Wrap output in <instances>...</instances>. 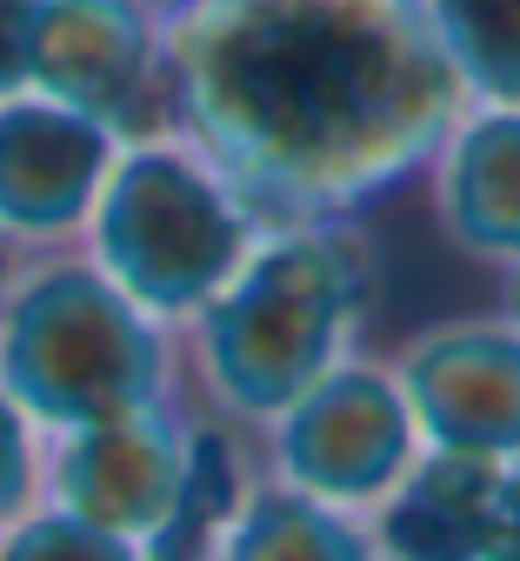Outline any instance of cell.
Returning a JSON list of instances; mask_svg holds the SVG:
<instances>
[{"mask_svg":"<svg viewBox=\"0 0 520 561\" xmlns=\"http://www.w3.org/2000/svg\"><path fill=\"white\" fill-rule=\"evenodd\" d=\"M434 221L474 267H520V107H467L427 161Z\"/></svg>","mask_w":520,"mask_h":561,"instance_id":"cell-10","label":"cell"},{"mask_svg":"<svg viewBox=\"0 0 520 561\" xmlns=\"http://www.w3.org/2000/svg\"><path fill=\"white\" fill-rule=\"evenodd\" d=\"M0 561H147V548L101 535L60 508H34L14 528H0Z\"/></svg>","mask_w":520,"mask_h":561,"instance_id":"cell-14","label":"cell"},{"mask_svg":"<svg viewBox=\"0 0 520 561\" xmlns=\"http://www.w3.org/2000/svg\"><path fill=\"white\" fill-rule=\"evenodd\" d=\"M467 107H520V0H420Z\"/></svg>","mask_w":520,"mask_h":561,"instance_id":"cell-13","label":"cell"},{"mask_svg":"<svg viewBox=\"0 0 520 561\" xmlns=\"http://www.w3.org/2000/svg\"><path fill=\"white\" fill-rule=\"evenodd\" d=\"M213 561H381V548L367 515L314 502L254 468L247 495L234 502L228 528L213 541Z\"/></svg>","mask_w":520,"mask_h":561,"instance_id":"cell-12","label":"cell"},{"mask_svg":"<svg viewBox=\"0 0 520 561\" xmlns=\"http://www.w3.org/2000/svg\"><path fill=\"white\" fill-rule=\"evenodd\" d=\"M500 314H507V328L520 334V267H507V308H500Z\"/></svg>","mask_w":520,"mask_h":561,"instance_id":"cell-18","label":"cell"},{"mask_svg":"<svg viewBox=\"0 0 520 561\" xmlns=\"http://www.w3.org/2000/svg\"><path fill=\"white\" fill-rule=\"evenodd\" d=\"M14 261H21V254H14L8 241H0V280H8V274H14Z\"/></svg>","mask_w":520,"mask_h":561,"instance_id":"cell-19","label":"cell"},{"mask_svg":"<svg viewBox=\"0 0 520 561\" xmlns=\"http://www.w3.org/2000/svg\"><path fill=\"white\" fill-rule=\"evenodd\" d=\"M254 215L167 127L120 140L94 194L81 254L161 328H187L254 248Z\"/></svg>","mask_w":520,"mask_h":561,"instance_id":"cell-4","label":"cell"},{"mask_svg":"<svg viewBox=\"0 0 520 561\" xmlns=\"http://www.w3.org/2000/svg\"><path fill=\"white\" fill-rule=\"evenodd\" d=\"M420 448L474 455V461H520V334L507 314H454L401 341L388 362Z\"/></svg>","mask_w":520,"mask_h":561,"instance_id":"cell-8","label":"cell"},{"mask_svg":"<svg viewBox=\"0 0 520 561\" xmlns=\"http://www.w3.org/2000/svg\"><path fill=\"white\" fill-rule=\"evenodd\" d=\"M41 468H47V435L0 394V528L41 508Z\"/></svg>","mask_w":520,"mask_h":561,"instance_id":"cell-15","label":"cell"},{"mask_svg":"<svg viewBox=\"0 0 520 561\" xmlns=\"http://www.w3.org/2000/svg\"><path fill=\"white\" fill-rule=\"evenodd\" d=\"M120 134L41 94L0 101V241L14 254L81 248Z\"/></svg>","mask_w":520,"mask_h":561,"instance_id":"cell-9","label":"cell"},{"mask_svg":"<svg viewBox=\"0 0 520 561\" xmlns=\"http://www.w3.org/2000/svg\"><path fill=\"white\" fill-rule=\"evenodd\" d=\"M381 248L367 221L261 228L247 261L181 328V394L200 421L254 435L308 394L327 368L360 355L374 314Z\"/></svg>","mask_w":520,"mask_h":561,"instance_id":"cell-2","label":"cell"},{"mask_svg":"<svg viewBox=\"0 0 520 561\" xmlns=\"http://www.w3.org/2000/svg\"><path fill=\"white\" fill-rule=\"evenodd\" d=\"M161 21L167 0H34L27 94L60 101L134 140L161 127Z\"/></svg>","mask_w":520,"mask_h":561,"instance_id":"cell-7","label":"cell"},{"mask_svg":"<svg viewBox=\"0 0 520 561\" xmlns=\"http://www.w3.org/2000/svg\"><path fill=\"white\" fill-rule=\"evenodd\" d=\"M27 34H34V0H0V101L27 94Z\"/></svg>","mask_w":520,"mask_h":561,"instance_id":"cell-17","label":"cell"},{"mask_svg":"<svg viewBox=\"0 0 520 561\" xmlns=\"http://www.w3.org/2000/svg\"><path fill=\"white\" fill-rule=\"evenodd\" d=\"M0 394L41 435L187 401L181 334L134 308L81 248L21 254L0 280Z\"/></svg>","mask_w":520,"mask_h":561,"instance_id":"cell-3","label":"cell"},{"mask_svg":"<svg viewBox=\"0 0 520 561\" xmlns=\"http://www.w3.org/2000/svg\"><path fill=\"white\" fill-rule=\"evenodd\" d=\"M467 114L420 0H167L161 127L254 228L360 221Z\"/></svg>","mask_w":520,"mask_h":561,"instance_id":"cell-1","label":"cell"},{"mask_svg":"<svg viewBox=\"0 0 520 561\" xmlns=\"http://www.w3.org/2000/svg\"><path fill=\"white\" fill-rule=\"evenodd\" d=\"M494 481H500V461L420 448L407 481L367 515L381 561H474V541H481V522H487V502H494Z\"/></svg>","mask_w":520,"mask_h":561,"instance_id":"cell-11","label":"cell"},{"mask_svg":"<svg viewBox=\"0 0 520 561\" xmlns=\"http://www.w3.org/2000/svg\"><path fill=\"white\" fill-rule=\"evenodd\" d=\"M194 442H200V414L187 401L134 408L114 421L47 435L41 508H60L101 535L134 541V548H154L181 515L187 474H194Z\"/></svg>","mask_w":520,"mask_h":561,"instance_id":"cell-6","label":"cell"},{"mask_svg":"<svg viewBox=\"0 0 520 561\" xmlns=\"http://www.w3.org/2000/svg\"><path fill=\"white\" fill-rule=\"evenodd\" d=\"M247 442L267 481L301 488V495L354 515H374L420 461V428L394 368L367 355H347L340 368H327Z\"/></svg>","mask_w":520,"mask_h":561,"instance_id":"cell-5","label":"cell"},{"mask_svg":"<svg viewBox=\"0 0 520 561\" xmlns=\"http://www.w3.org/2000/svg\"><path fill=\"white\" fill-rule=\"evenodd\" d=\"M474 561H520V461H500V481H494V502H487Z\"/></svg>","mask_w":520,"mask_h":561,"instance_id":"cell-16","label":"cell"}]
</instances>
